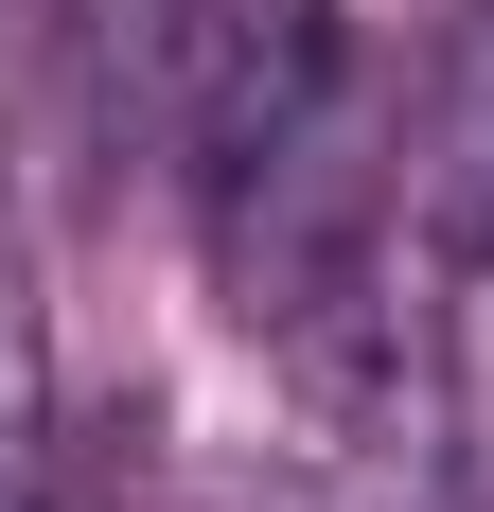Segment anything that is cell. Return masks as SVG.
<instances>
[{
    "instance_id": "6da1fadb",
    "label": "cell",
    "mask_w": 494,
    "mask_h": 512,
    "mask_svg": "<svg viewBox=\"0 0 494 512\" xmlns=\"http://www.w3.org/2000/svg\"><path fill=\"white\" fill-rule=\"evenodd\" d=\"M124 71H142V142H159V177H177L195 230L247 177H283L318 124L371 106L353 0H142V18H124Z\"/></svg>"
},
{
    "instance_id": "3957f363",
    "label": "cell",
    "mask_w": 494,
    "mask_h": 512,
    "mask_svg": "<svg viewBox=\"0 0 494 512\" xmlns=\"http://www.w3.org/2000/svg\"><path fill=\"white\" fill-rule=\"evenodd\" d=\"M0 512H36V460H18V442H0Z\"/></svg>"
},
{
    "instance_id": "7a4b0ae2",
    "label": "cell",
    "mask_w": 494,
    "mask_h": 512,
    "mask_svg": "<svg viewBox=\"0 0 494 512\" xmlns=\"http://www.w3.org/2000/svg\"><path fill=\"white\" fill-rule=\"evenodd\" d=\"M424 230L459 265H494V0H459V71H442V159H424Z\"/></svg>"
}]
</instances>
